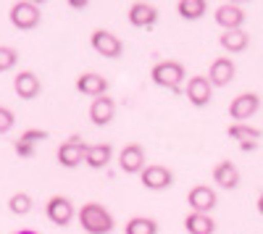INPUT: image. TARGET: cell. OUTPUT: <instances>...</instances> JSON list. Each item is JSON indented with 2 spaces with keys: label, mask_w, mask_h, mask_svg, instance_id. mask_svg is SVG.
<instances>
[{
  "label": "cell",
  "mask_w": 263,
  "mask_h": 234,
  "mask_svg": "<svg viewBox=\"0 0 263 234\" xmlns=\"http://www.w3.org/2000/svg\"><path fill=\"white\" fill-rule=\"evenodd\" d=\"M77 221L87 234H111L116 229V219L100 203H84L77 210Z\"/></svg>",
  "instance_id": "obj_1"
},
{
  "label": "cell",
  "mask_w": 263,
  "mask_h": 234,
  "mask_svg": "<svg viewBox=\"0 0 263 234\" xmlns=\"http://www.w3.org/2000/svg\"><path fill=\"white\" fill-rule=\"evenodd\" d=\"M150 79H153V84H156V87H161V90L179 92L182 84L187 82V69H184V63H179V61L163 58V61H158L156 66L150 69Z\"/></svg>",
  "instance_id": "obj_2"
},
{
  "label": "cell",
  "mask_w": 263,
  "mask_h": 234,
  "mask_svg": "<svg viewBox=\"0 0 263 234\" xmlns=\"http://www.w3.org/2000/svg\"><path fill=\"white\" fill-rule=\"evenodd\" d=\"M8 18H11V24H13L16 29L29 32V29H34V27L40 24L42 13H40V6H37V3H32V0H18V3H13V6H11Z\"/></svg>",
  "instance_id": "obj_3"
},
{
  "label": "cell",
  "mask_w": 263,
  "mask_h": 234,
  "mask_svg": "<svg viewBox=\"0 0 263 234\" xmlns=\"http://www.w3.org/2000/svg\"><path fill=\"white\" fill-rule=\"evenodd\" d=\"M140 182H142L145 189H150V192H163V189H168L174 184V171L163 163H150V166L142 168Z\"/></svg>",
  "instance_id": "obj_4"
},
{
  "label": "cell",
  "mask_w": 263,
  "mask_h": 234,
  "mask_svg": "<svg viewBox=\"0 0 263 234\" xmlns=\"http://www.w3.org/2000/svg\"><path fill=\"white\" fill-rule=\"evenodd\" d=\"M227 134L237 142V147H239L242 153L258 150L260 140H263V132L258 129V126H253V124H232L229 129H227Z\"/></svg>",
  "instance_id": "obj_5"
},
{
  "label": "cell",
  "mask_w": 263,
  "mask_h": 234,
  "mask_svg": "<svg viewBox=\"0 0 263 234\" xmlns=\"http://www.w3.org/2000/svg\"><path fill=\"white\" fill-rule=\"evenodd\" d=\"M90 45L103 58H121V53H124L121 37H116L114 32H108V29H95L90 34Z\"/></svg>",
  "instance_id": "obj_6"
},
{
  "label": "cell",
  "mask_w": 263,
  "mask_h": 234,
  "mask_svg": "<svg viewBox=\"0 0 263 234\" xmlns=\"http://www.w3.org/2000/svg\"><path fill=\"white\" fill-rule=\"evenodd\" d=\"M84 155H87V142L82 137H69L66 142L58 145V153H55V158H58V163L63 168L82 166L84 163Z\"/></svg>",
  "instance_id": "obj_7"
},
{
  "label": "cell",
  "mask_w": 263,
  "mask_h": 234,
  "mask_svg": "<svg viewBox=\"0 0 263 234\" xmlns=\"http://www.w3.org/2000/svg\"><path fill=\"white\" fill-rule=\"evenodd\" d=\"M260 108V95L258 92H242L229 103V116L234 119V124H248V119H253Z\"/></svg>",
  "instance_id": "obj_8"
},
{
  "label": "cell",
  "mask_w": 263,
  "mask_h": 234,
  "mask_svg": "<svg viewBox=\"0 0 263 234\" xmlns=\"http://www.w3.org/2000/svg\"><path fill=\"white\" fill-rule=\"evenodd\" d=\"M45 216L55 226H69L74 221V216H77V210H74V203L66 198V195H53L45 203Z\"/></svg>",
  "instance_id": "obj_9"
},
{
  "label": "cell",
  "mask_w": 263,
  "mask_h": 234,
  "mask_svg": "<svg viewBox=\"0 0 263 234\" xmlns=\"http://www.w3.org/2000/svg\"><path fill=\"white\" fill-rule=\"evenodd\" d=\"M158 8L153 6V3H145V0H140V3H132L129 11H126V18H129V24L132 27H137V29H153L158 24Z\"/></svg>",
  "instance_id": "obj_10"
},
{
  "label": "cell",
  "mask_w": 263,
  "mask_h": 234,
  "mask_svg": "<svg viewBox=\"0 0 263 234\" xmlns=\"http://www.w3.org/2000/svg\"><path fill=\"white\" fill-rule=\"evenodd\" d=\"M184 95L195 108H205L211 103V95H213V84L208 82V76H200V74L190 76L187 84H184Z\"/></svg>",
  "instance_id": "obj_11"
},
{
  "label": "cell",
  "mask_w": 263,
  "mask_h": 234,
  "mask_svg": "<svg viewBox=\"0 0 263 234\" xmlns=\"http://www.w3.org/2000/svg\"><path fill=\"white\" fill-rule=\"evenodd\" d=\"M213 18H216V24L221 27L224 32H234V29H242V24H245L248 16H245V8H242V6H237V3H224V6L216 8Z\"/></svg>",
  "instance_id": "obj_12"
},
{
  "label": "cell",
  "mask_w": 263,
  "mask_h": 234,
  "mask_svg": "<svg viewBox=\"0 0 263 234\" xmlns=\"http://www.w3.org/2000/svg\"><path fill=\"white\" fill-rule=\"evenodd\" d=\"M216 189L208 187V184H197L192 187L187 192V205L192 213H211V210L216 208Z\"/></svg>",
  "instance_id": "obj_13"
},
{
  "label": "cell",
  "mask_w": 263,
  "mask_h": 234,
  "mask_svg": "<svg viewBox=\"0 0 263 234\" xmlns=\"http://www.w3.org/2000/svg\"><path fill=\"white\" fill-rule=\"evenodd\" d=\"M119 168L124 174H142L145 168V147L137 142H129L119 153Z\"/></svg>",
  "instance_id": "obj_14"
},
{
  "label": "cell",
  "mask_w": 263,
  "mask_h": 234,
  "mask_svg": "<svg viewBox=\"0 0 263 234\" xmlns=\"http://www.w3.org/2000/svg\"><path fill=\"white\" fill-rule=\"evenodd\" d=\"M77 92L84 98H92V100L103 98V95H108V79L98 71H84L77 79Z\"/></svg>",
  "instance_id": "obj_15"
},
{
  "label": "cell",
  "mask_w": 263,
  "mask_h": 234,
  "mask_svg": "<svg viewBox=\"0 0 263 234\" xmlns=\"http://www.w3.org/2000/svg\"><path fill=\"white\" fill-rule=\"evenodd\" d=\"M234 74H237L234 61L227 58V55H221V58H216L211 66H208V74L205 76H208V82L213 84V87H227V84H232Z\"/></svg>",
  "instance_id": "obj_16"
},
{
  "label": "cell",
  "mask_w": 263,
  "mask_h": 234,
  "mask_svg": "<svg viewBox=\"0 0 263 234\" xmlns=\"http://www.w3.org/2000/svg\"><path fill=\"white\" fill-rule=\"evenodd\" d=\"M13 92L21 100H34L42 92V82H40V76L34 71H18L16 79H13Z\"/></svg>",
  "instance_id": "obj_17"
},
{
  "label": "cell",
  "mask_w": 263,
  "mask_h": 234,
  "mask_svg": "<svg viewBox=\"0 0 263 234\" xmlns=\"http://www.w3.org/2000/svg\"><path fill=\"white\" fill-rule=\"evenodd\" d=\"M116 116V100L111 95H103V98H95L90 103V121L95 126H105V124H111Z\"/></svg>",
  "instance_id": "obj_18"
},
{
  "label": "cell",
  "mask_w": 263,
  "mask_h": 234,
  "mask_svg": "<svg viewBox=\"0 0 263 234\" xmlns=\"http://www.w3.org/2000/svg\"><path fill=\"white\" fill-rule=\"evenodd\" d=\"M45 140H48L45 129H27L24 134H18V140L13 142V150H16L18 158H32L34 150H37V145L45 142Z\"/></svg>",
  "instance_id": "obj_19"
},
{
  "label": "cell",
  "mask_w": 263,
  "mask_h": 234,
  "mask_svg": "<svg viewBox=\"0 0 263 234\" xmlns=\"http://www.w3.org/2000/svg\"><path fill=\"white\" fill-rule=\"evenodd\" d=\"M213 184H218L221 189H234L239 184V168L232 161H221L213 166Z\"/></svg>",
  "instance_id": "obj_20"
},
{
  "label": "cell",
  "mask_w": 263,
  "mask_h": 234,
  "mask_svg": "<svg viewBox=\"0 0 263 234\" xmlns=\"http://www.w3.org/2000/svg\"><path fill=\"white\" fill-rule=\"evenodd\" d=\"M114 158V147L108 142H95V145H87V155H84V163L90 168H105Z\"/></svg>",
  "instance_id": "obj_21"
},
{
  "label": "cell",
  "mask_w": 263,
  "mask_h": 234,
  "mask_svg": "<svg viewBox=\"0 0 263 234\" xmlns=\"http://www.w3.org/2000/svg\"><path fill=\"white\" fill-rule=\"evenodd\" d=\"M218 42H221V48L232 55L237 53H245L248 45H250V34L245 29H234V32H221V37H218Z\"/></svg>",
  "instance_id": "obj_22"
},
{
  "label": "cell",
  "mask_w": 263,
  "mask_h": 234,
  "mask_svg": "<svg viewBox=\"0 0 263 234\" xmlns=\"http://www.w3.org/2000/svg\"><path fill=\"white\" fill-rule=\"evenodd\" d=\"M184 229L187 234H216V221L211 213H190L184 216Z\"/></svg>",
  "instance_id": "obj_23"
},
{
  "label": "cell",
  "mask_w": 263,
  "mask_h": 234,
  "mask_svg": "<svg viewBox=\"0 0 263 234\" xmlns=\"http://www.w3.org/2000/svg\"><path fill=\"white\" fill-rule=\"evenodd\" d=\"M158 221L150 216H132L124 226V234H158Z\"/></svg>",
  "instance_id": "obj_24"
},
{
  "label": "cell",
  "mask_w": 263,
  "mask_h": 234,
  "mask_svg": "<svg viewBox=\"0 0 263 234\" xmlns=\"http://www.w3.org/2000/svg\"><path fill=\"white\" fill-rule=\"evenodd\" d=\"M208 11V3L205 0H179L177 3V13L184 18V21H197L203 18Z\"/></svg>",
  "instance_id": "obj_25"
},
{
  "label": "cell",
  "mask_w": 263,
  "mask_h": 234,
  "mask_svg": "<svg viewBox=\"0 0 263 234\" xmlns=\"http://www.w3.org/2000/svg\"><path fill=\"white\" fill-rule=\"evenodd\" d=\"M32 208H34V200L27 192H13L8 198V210L13 216H27V213H32Z\"/></svg>",
  "instance_id": "obj_26"
},
{
  "label": "cell",
  "mask_w": 263,
  "mask_h": 234,
  "mask_svg": "<svg viewBox=\"0 0 263 234\" xmlns=\"http://www.w3.org/2000/svg\"><path fill=\"white\" fill-rule=\"evenodd\" d=\"M16 63H18V53L13 48H8V45H0V74L11 71Z\"/></svg>",
  "instance_id": "obj_27"
},
{
  "label": "cell",
  "mask_w": 263,
  "mask_h": 234,
  "mask_svg": "<svg viewBox=\"0 0 263 234\" xmlns=\"http://www.w3.org/2000/svg\"><path fill=\"white\" fill-rule=\"evenodd\" d=\"M13 124H16V113L6 108V105H0V134H8L13 129Z\"/></svg>",
  "instance_id": "obj_28"
},
{
  "label": "cell",
  "mask_w": 263,
  "mask_h": 234,
  "mask_svg": "<svg viewBox=\"0 0 263 234\" xmlns=\"http://www.w3.org/2000/svg\"><path fill=\"white\" fill-rule=\"evenodd\" d=\"M66 6H69V8H74V11H79V8H84L87 3H84V0H69Z\"/></svg>",
  "instance_id": "obj_29"
},
{
  "label": "cell",
  "mask_w": 263,
  "mask_h": 234,
  "mask_svg": "<svg viewBox=\"0 0 263 234\" xmlns=\"http://www.w3.org/2000/svg\"><path fill=\"white\" fill-rule=\"evenodd\" d=\"M255 205H258V213H260V216H263V192H260V195H258V203H255Z\"/></svg>",
  "instance_id": "obj_30"
},
{
  "label": "cell",
  "mask_w": 263,
  "mask_h": 234,
  "mask_svg": "<svg viewBox=\"0 0 263 234\" xmlns=\"http://www.w3.org/2000/svg\"><path fill=\"white\" fill-rule=\"evenodd\" d=\"M13 234H37V231H32V229H18V231H13Z\"/></svg>",
  "instance_id": "obj_31"
}]
</instances>
